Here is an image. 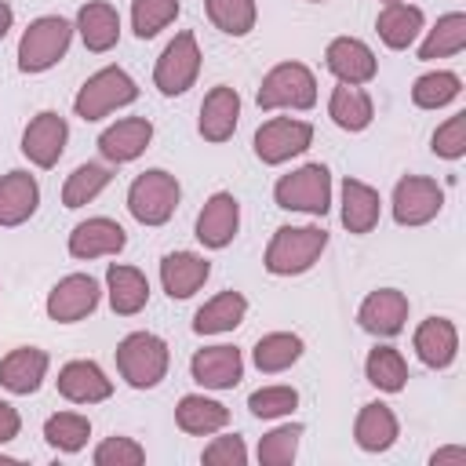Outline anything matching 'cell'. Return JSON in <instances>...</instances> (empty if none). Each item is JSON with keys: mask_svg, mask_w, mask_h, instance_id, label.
<instances>
[{"mask_svg": "<svg viewBox=\"0 0 466 466\" xmlns=\"http://www.w3.org/2000/svg\"><path fill=\"white\" fill-rule=\"evenodd\" d=\"M204 11L211 18V25L222 29L226 36H248L258 18L255 0H204Z\"/></svg>", "mask_w": 466, "mask_h": 466, "instance_id": "cell-39", "label": "cell"}, {"mask_svg": "<svg viewBox=\"0 0 466 466\" xmlns=\"http://www.w3.org/2000/svg\"><path fill=\"white\" fill-rule=\"evenodd\" d=\"M178 0H131V29L138 40H153L160 29H167L178 18Z\"/></svg>", "mask_w": 466, "mask_h": 466, "instance_id": "cell-40", "label": "cell"}, {"mask_svg": "<svg viewBox=\"0 0 466 466\" xmlns=\"http://www.w3.org/2000/svg\"><path fill=\"white\" fill-rule=\"evenodd\" d=\"M258 109H313L317 106V76L302 62H277L255 95Z\"/></svg>", "mask_w": 466, "mask_h": 466, "instance_id": "cell-7", "label": "cell"}, {"mask_svg": "<svg viewBox=\"0 0 466 466\" xmlns=\"http://www.w3.org/2000/svg\"><path fill=\"white\" fill-rule=\"evenodd\" d=\"M175 422L182 433H193V437H211L218 430L229 426V408L204 397V393H186L175 408Z\"/></svg>", "mask_w": 466, "mask_h": 466, "instance_id": "cell-30", "label": "cell"}, {"mask_svg": "<svg viewBox=\"0 0 466 466\" xmlns=\"http://www.w3.org/2000/svg\"><path fill=\"white\" fill-rule=\"evenodd\" d=\"M237 229H240V204H237V197L226 193V189L211 193L204 200L200 215H197V240L204 248H211V251H222V248L233 244Z\"/></svg>", "mask_w": 466, "mask_h": 466, "instance_id": "cell-13", "label": "cell"}, {"mask_svg": "<svg viewBox=\"0 0 466 466\" xmlns=\"http://www.w3.org/2000/svg\"><path fill=\"white\" fill-rule=\"evenodd\" d=\"M313 142V124L306 120H291V116H273L255 131V157L269 167L306 153Z\"/></svg>", "mask_w": 466, "mask_h": 466, "instance_id": "cell-9", "label": "cell"}, {"mask_svg": "<svg viewBox=\"0 0 466 466\" xmlns=\"http://www.w3.org/2000/svg\"><path fill=\"white\" fill-rule=\"evenodd\" d=\"M433 153L444 160H459L466 157V113L448 116L437 131H433Z\"/></svg>", "mask_w": 466, "mask_h": 466, "instance_id": "cell-44", "label": "cell"}, {"mask_svg": "<svg viewBox=\"0 0 466 466\" xmlns=\"http://www.w3.org/2000/svg\"><path fill=\"white\" fill-rule=\"evenodd\" d=\"M73 29L80 33V40H84V47H87V51L102 55V51L116 47V40H120V15H116V7H113V4L91 0V4H84V7L76 11Z\"/></svg>", "mask_w": 466, "mask_h": 466, "instance_id": "cell-27", "label": "cell"}, {"mask_svg": "<svg viewBox=\"0 0 466 466\" xmlns=\"http://www.w3.org/2000/svg\"><path fill=\"white\" fill-rule=\"evenodd\" d=\"M171 368V350L153 331H131L116 342V371L131 390H153Z\"/></svg>", "mask_w": 466, "mask_h": 466, "instance_id": "cell-2", "label": "cell"}, {"mask_svg": "<svg viewBox=\"0 0 466 466\" xmlns=\"http://www.w3.org/2000/svg\"><path fill=\"white\" fill-rule=\"evenodd\" d=\"M422 22H426L422 7L397 0V4H386V7L379 11L375 29H379V40H382L390 51H404V47H411V44L419 40Z\"/></svg>", "mask_w": 466, "mask_h": 466, "instance_id": "cell-28", "label": "cell"}, {"mask_svg": "<svg viewBox=\"0 0 466 466\" xmlns=\"http://www.w3.org/2000/svg\"><path fill=\"white\" fill-rule=\"evenodd\" d=\"M299 408V390L295 386H262L248 397V411L255 419H284Z\"/></svg>", "mask_w": 466, "mask_h": 466, "instance_id": "cell-42", "label": "cell"}, {"mask_svg": "<svg viewBox=\"0 0 466 466\" xmlns=\"http://www.w3.org/2000/svg\"><path fill=\"white\" fill-rule=\"evenodd\" d=\"M379 215H382L379 189H371L360 178H342V226L350 233L364 237L379 226Z\"/></svg>", "mask_w": 466, "mask_h": 466, "instance_id": "cell-29", "label": "cell"}, {"mask_svg": "<svg viewBox=\"0 0 466 466\" xmlns=\"http://www.w3.org/2000/svg\"><path fill=\"white\" fill-rule=\"evenodd\" d=\"M178 197H182L178 178L164 167H149L127 186V211L142 226H164V222H171Z\"/></svg>", "mask_w": 466, "mask_h": 466, "instance_id": "cell-6", "label": "cell"}, {"mask_svg": "<svg viewBox=\"0 0 466 466\" xmlns=\"http://www.w3.org/2000/svg\"><path fill=\"white\" fill-rule=\"evenodd\" d=\"M462 47H466V15L451 11V15H441L437 25L426 33V40L419 44V58L437 62V58H448V55H459Z\"/></svg>", "mask_w": 466, "mask_h": 466, "instance_id": "cell-34", "label": "cell"}, {"mask_svg": "<svg viewBox=\"0 0 466 466\" xmlns=\"http://www.w3.org/2000/svg\"><path fill=\"white\" fill-rule=\"evenodd\" d=\"M237 120H240V95H237V87L215 84L204 95V102H200V120H197L200 138L204 142H226V138H233Z\"/></svg>", "mask_w": 466, "mask_h": 466, "instance_id": "cell-20", "label": "cell"}, {"mask_svg": "<svg viewBox=\"0 0 466 466\" xmlns=\"http://www.w3.org/2000/svg\"><path fill=\"white\" fill-rule=\"evenodd\" d=\"M324 66L339 84H368L379 73L375 51L357 36H335L324 51Z\"/></svg>", "mask_w": 466, "mask_h": 466, "instance_id": "cell-14", "label": "cell"}, {"mask_svg": "<svg viewBox=\"0 0 466 466\" xmlns=\"http://www.w3.org/2000/svg\"><path fill=\"white\" fill-rule=\"evenodd\" d=\"M98 299H102V288L91 273H69L47 291L44 309L58 324H76V320H84L87 313L98 309Z\"/></svg>", "mask_w": 466, "mask_h": 466, "instance_id": "cell-11", "label": "cell"}, {"mask_svg": "<svg viewBox=\"0 0 466 466\" xmlns=\"http://www.w3.org/2000/svg\"><path fill=\"white\" fill-rule=\"evenodd\" d=\"M430 466H466V448L451 444V448H437L430 455Z\"/></svg>", "mask_w": 466, "mask_h": 466, "instance_id": "cell-47", "label": "cell"}, {"mask_svg": "<svg viewBox=\"0 0 466 466\" xmlns=\"http://www.w3.org/2000/svg\"><path fill=\"white\" fill-rule=\"evenodd\" d=\"M273 200L284 211H302V215L324 218L331 208V171L324 164H302L291 175L277 178Z\"/></svg>", "mask_w": 466, "mask_h": 466, "instance_id": "cell-5", "label": "cell"}, {"mask_svg": "<svg viewBox=\"0 0 466 466\" xmlns=\"http://www.w3.org/2000/svg\"><path fill=\"white\" fill-rule=\"evenodd\" d=\"M404 320H408V295L397 291V288H379L371 291L360 309H357V324L368 331V335H379V339H393L404 331Z\"/></svg>", "mask_w": 466, "mask_h": 466, "instance_id": "cell-16", "label": "cell"}, {"mask_svg": "<svg viewBox=\"0 0 466 466\" xmlns=\"http://www.w3.org/2000/svg\"><path fill=\"white\" fill-rule=\"evenodd\" d=\"M441 208H444V189L437 186V178L404 175L393 186V218H397V226H426L441 215Z\"/></svg>", "mask_w": 466, "mask_h": 466, "instance_id": "cell-10", "label": "cell"}, {"mask_svg": "<svg viewBox=\"0 0 466 466\" xmlns=\"http://www.w3.org/2000/svg\"><path fill=\"white\" fill-rule=\"evenodd\" d=\"M415 357L426 368H448L459 353V328L448 317H426L411 335Z\"/></svg>", "mask_w": 466, "mask_h": 466, "instance_id": "cell-23", "label": "cell"}, {"mask_svg": "<svg viewBox=\"0 0 466 466\" xmlns=\"http://www.w3.org/2000/svg\"><path fill=\"white\" fill-rule=\"evenodd\" d=\"M189 375L204 390H233L244 379V357L237 346H204L193 353Z\"/></svg>", "mask_w": 466, "mask_h": 466, "instance_id": "cell-18", "label": "cell"}, {"mask_svg": "<svg viewBox=\"0 0 466 466\" xmlns=\"http://www.w3.org/2000/svg\"><path fill=\"white\" fill-rule=\"evenodd\" d=\"M382 4H397V0H382Z\"/></svg>", "mask_w": 466, "mask_h": 466, "instance_id": "cell-50", "label": "cell"}, {"mask_svg": "<svg viewBox=\"0 0 466 466\" xmlns=\"http://www.w3.org/2000/svg\"><path fill=\"white\" fill-rule=\"evenodd\" d=\"M91 459L95 466H138L146 462V448L135 437H106Z\"/></svg>", "mask_w": 466, "mask_h": 466, "instance_id": "cell-43", "label": "cell"}, {"mask_svg": "<svg viewBox=\"0 0 466 466\" xmlns=\"http://www.w3.org/2000/svg\"><path fill=\"white\" fill-rule=\"evenodd\" d=\"M66 142H69V124H66V116L62 113H55V109H44V113H36L29 124H25V131H22V157L33 164V167H55L58 164V157L66 153Z\"/></svg>", "mask_w": 466, "mask_h": 466, "instance_id": "cell-12", "label": "cell"}, {"mask_svg": "<svg viewBox=\"0 0 466 466\" xmlns=\"http://www.w3.org/2000/svg\"><path fill=\"white\" fill-rule=\"evenodd\" d=\"M211 277V262L197 251H171L160 258V284L171 299H189Z\"/></svg>", "mask_w": 466, "mask_h": 466, "instance_id": "cell-22", "label": "cell"}, {"mask_svg": "<svg viewBox=\"0 0 466 466\" xmlns=\"http://www.w3.org/2000/svg\"><path fill=\"white\" fill-rule=\"evenodd\" d=\"M397 437H400V422H397V415H393L390 404L371 400V404H364V408L357 411L353 441H357L360 451H371V455L390 451V448L397 444Z\"/></svg>", "mask_w": 466, "mask_h": 466, "instance_id": "cell-24", "label": "cell"}, {"mask_svg": "<svg viewBox=\"0 0 466 466\" xmlns=\"http://www.w3.org/2000/svg\"><path fill=\"white\" fill-rule=\"evenodd\" d=\"M328 248V229L320 226H280L262 255V266L273 277H299L306 269H313V262L324 255Z\"/></svg>", "mask_w": 466, "mask_h": 466, "instance_id": "cell-1", "label": "cell"}, {"mask_svg": "<svg viewBox=\"0 0 466 466\" xmlns=\"http://www.w3.org/2000/svg\"><path fill=\"white\" fill-rule=\"evenodd\" d=\"M302 350L306 346H302V339L295 331H269V335H262L255 342L251 360H255V368L262 375H277V371H288L302 357Z\"/></svg>", "mask_w": 466, "mask_h": 466, "instance_id": "cell-33", "label": "cell"}, {"mask_svg": "<svg viewBox=\"0 0 466 466\" xmlns=\"http://www.w3.org/2000/svg\"><path fill=\"white\" fill-rule=\"evenodd\" d=\"M18 430H22V415H18V408L7 404V400H0V444H11V441L18 437Z\"/></svg>", "mask_w": 466, "mask_h": 466, "instance_id": "cell-46", "label": "cell"}, {"mask_svg": "<svg viewBox=\"0 0 466 466\" xmlns=\"http://www.w3.org/2000/svg\"><path fill=\"white\" fill-rule=\"evenodd\" d=\"M47 368H51V357L40 346H15V350H7L0 357V386L7 393L29 397V393H36L44 386Z\"/></svg>", "mask_w": 466, "mask_h": 466, "instance_id": "cell-15", "label": "cell"}, {"mask_svg": "<svg viewBox=\"0 0 466 466\" xmlns=\"http://www.w3.org/2000/svg\"><path fill=\"white\" fill-rule=\"evenodd\" d=\"M328 116L342 131H364L375 116V102L360 84H339L328 98Z\"/></svg>", "mask_w": 466, "mask_h": 466, "instance_id": "cell-32", "label": "cell"}, {"mask_svg": "<svg viewBox=\"0 0 466 466\" xmlns=\"http://www.w3.org/2000/svg\"><path fill=\"white\" fill-rule=\"evenodd\" d=\"M109 182H113V167H109V164H80V167L66 178V186H62V204H66L69 211H76V208L91 204Z\"/></svg>", "mask_w": 466, "mask_h": 466, "instance_id": "cell-36", "label": "cell"}, {"mask_svg": "<svg viewBox=\"0 0 466 466\" xmlns=\"http://www.w3.org/2000/svg\"><path fill=\"white\" fill-rule=\"evenodd\" d=\"M127 248V233L120 222L106 218V215H95L87 222H76L73 233H69V255L87 262V258H106V255H116Z\"/></svg>", "mask_w": 466, "mask_h": 466, "instance_id": "cell-17", "label": "cell"}, {"mask_svg": "<svg viewBox=\"0 0 466 466\" xmlns=\"http://www.w3.org/2000/svg\"><path fill=\"white\" fill-rule=\"evenodd\" d=\"M0 462H18V459H15V455H4V451H0Z\"/></svg>", "mask_w": 466, "mask_h": 466, "instance_id": "cell-49", "label": "cell"}, {"mask_svg": "<svg viewBox=\"0 0 466 466\" xmlns=\"http://www.w3.org/2000/svg\"><path fill=\"white\" fill-rule=\"evenodd\" d=\"M106 295H109L113 313L135 317V313H142L146 302H149V280H146V273L135 269V266L109 262V269H106Z\"/></svg>", "mask_w": 466, "mask_h": 466, "instance_id": "cell-26", "label": "cell"}, {"mask_svg": "<svg viewBox=\"0 0 466 466\" xmlns=\"http://www.w3.org/2000/svg\"><path fill=\"white\" fill-rule=\"evenodd\" d=\"M248 317V299L240 291H218L193 313V331L197 335H222L233 331Z\"/></svg>", "mask_w": 466, "mask_h": 466, "instance_id": "cell-31", "label": "cell"}, {"mask_svg": "<svg viewBox=\"0 0 466 466\" xmlns=\"http://www.w3.org/2000/svg\"><path fill=\"white\" fill-rule=\"evenodd\" d=\"M364 375L375 390L382 393H400L408 386V360L400 357L397 346H375L364 360Z\"/></svg>", "mask_w": 466, "mask_h": 466, "instance_id": "cell-35", "label": "cell"}, {"mask_svg": "<svg viewBox=\"0 0 466 466\" xmlns=\"http://www.w3.org/2000/svg\"><path fill=\"white\" fill-rule=\"evenodd\" d=\"M15 25V11H11V4L7 0H0V40L7 36V29Z\"/></svg>", "mask_w": 466, "mask_h": 466, "instance_id": "cell-48", "label": "cell"}, {"mask_svg": "<svg viewBox=\"0 0 466 466\" xmlns=\"http://www.w3.org/2000/svg\"><path fill=\"white\" fill-rule=\"evenodd\" d=\"M87 437H91V422H87V415H80V411H55V415L44 422V441H47L55 451L73 455V451H80V448L87 444Z\"/></svg>", "mask_w": 466, "mask_h": 466, "instance_id": "cell-38", "label": "cell"}, {"mask_svg": "<svg viewBox=\"0 0 466 466\" xmlns=\"http://www.w3.org/2000/svg\"><path fill=\"white\" fill-rule=\"evenodd\" d=\"M200 58H204V55H200L197 36H193L189 29L175 33V40L160 51V58H157V66H153V84H157V91L167 95V98L186 95V91L197 84V76H200Z\"/></svg>", "mask_w": 466, "mask_h": 466, "instance_id": "cell-8", "label": "cell"}, {"mask_svg": "<svg viewBox=\"0 0 466 466\" xmlns=\"http://www.w3.org/2000/svg\"><path fill=\"white\" fill-rule=\"evenodd\" d=\"M73 44V22L62 15H40L29 22V29L18 40V69L22 73H47L66 58Z\"/></svg>", "mask_w": 466, "mask_h": 466, "instance_id": "cell-3", "label": "cell"}, {"mask_svg": "<svg viewBox=\"0 0 466 466\" xmlns=\"http://www.w3.org/2000/svg\"><path fill=\"white\" fill-rule=\"evenodd\" d=\"M309 4H324V0H309Z\"/></svg>", "mask_w": 466, "mask_h": 466, "instance_id": "cell-51", "label": "cell"}, {"mask_svg": "<svg viewBox=\"0 0 466 466\" xmlns=\"http://www.w3.org/2000/svg\"><path fill=\"white\" fill-rule=\"evenodd\" d=\"M208 466H244L248 462V444L240 433H222V437H211V444L204 448L200 455Z\"/></svg>", "mask_w": 466, "mask_h": 466, "instance_id": "cell-45", "label": "cell"}, {"mask_svg": "<svg viewBox=\"0 0 466 466\" xmlns=\"http://www.w3.org/2000/svg\"><path fill=\"white\" fill-rule=\"evenodd\" d=\"M135 98H138V84L131 80V73H124L120 66H106V69L91 73V76L80 84V91H76V98H73V113L91 124V120L109 116L113 109L131 106Z\"/></svg>", "mask_w": 466, "mask_h": 466, "instance_id": "cell-4", "label": "cell"}, {"mask_svg": "<svg viewBox=\"0 0 466 466\" xmlns=\"http://www.w3.org/2000/svg\"><path fill=\"white\" fill-rule=\"evenodd\" d=\"M149 142L153 124L146 116H124L98 135V153L106 157V164H131L149 149Z\"/></svg>", "mask_w": 466, "mask_h": 466, "instance_id": "cell-19", "label": "cell"}, {"mask_svg": "<svg viewBox=\"0 0 466 466\" xmlns=\"http://www.w3.org/2000/svg\"><path fill=\"white\" fill-rule=\"evenodd\" d=\"M462 95V80L451 69H437V73H422L411 84V102L419 109H444L448 102H455Z\"/></svg>", "mask_w": 466, "mask_h": 466, "instance_id": "cell-37", "label": "cell"}, {"mask_svg": "<svg viewBox=\"0 0 466 466\" xmlns=\"http://www.w3.org/2000/svg\"><path fill=\"white\" fill-rule=\"evenodd\" d=\"M58 393L73 404H98L113 397V379L95 360H69L58 368Z\"/></svg>", "mask_w": 466, "mask_h": 466, "instance_id": "cell-21", "label": "cell"}, {"mask_svg": "<svg viewBox=\"0 0 466 466\" xmlns=\"http://www.w3.org/2000/svg\"><path fill=\"white\" fill-rule=\"evenodd\" d=\"M40 204V186L29 171H7L0 175V226L15 229L36 215Z\"/></svg>", "mask_w": 466, "mask_h": 466, "instance_id": "cell-25", "label": "cell"}, {"mask_svg": "<svg viewBox=\"0 0 466 466\" xmlns=\"http://www.w3.org/2000/svg\"><path fill=\"white\" fill-rule=\"evenodd\" d=\"M299 437H302V422H284V426L269 430L258 441V462L262 466H291L299 455Z\"/></svg>", "mask_w": 466, "mask_h": 466, "instance_id": "cell-41", "label": "cell"}]
</instances>
